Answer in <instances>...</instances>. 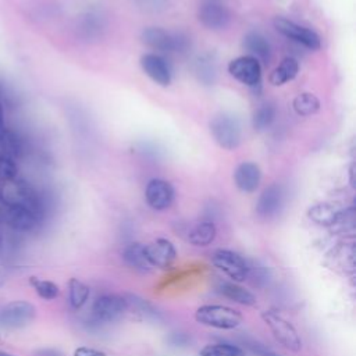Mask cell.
Wrapping results in <instances>:
<instances>
[{
	"label": "cell",
	"mask_w": 356,
	"mask_h": 356,
	"mask_svg": "<svg viewBox=\"0 0 356 356\" xmlns=\"http://www.w3.org/2000/svg\"><path fill=\"white\" fill-rule=\"evenodd\" d=\"M210 134L216 143L227 150H234L242 139V127L238 117L231 113H218L209 122Z\"/></svg>",
	"instance_id": "6da1fadb"
},
{
	"label": "cell",
	"mask_w": 356,
	"mask_h": 356,
	"mask_svg": "<svg viewBox=\"0 0 356 356\" xmlns=\"http://www.w3.org/2000/svg\"><path fill=\"white\" fill-rule=\"evenodd\" d=\"M0 199L7 206H22L43 217V204L36 191L22 181H7L0 189Z\"/></svg>",
	"instance_id": "7a4b0ae2"
},
{
	"label": "cell",
	"mask_w": 356,
	"mask_h": 356,
	"mask_svg": "<svg viewBox=\"0 0 356 356\" xmlns=\"http://www.w3.org/2000/svg\"><path fill=\"white\" fill-rule=\"evenodd\" d=\"M195 320L199 324L218 328L234 330L241 325L243 316L241 312L222 305H203L195 312Z\"/></svg>",
	"instance_id": "3957f363"
},
{
	"label": "cell",
	"mask_w": 356,
	"mask_h": 356,
	"mask_svg": "<svg viewBox=\"0 0 356 356\" xmlns=\"http://www.w3.org/2000/svg\"><path fill=\"white\" fill-rule=\"evenodd\" d=\"M140 39L146 46L159 51L181 53L188 47V38L185 35L170 32L159 26L145 28L140 33Z\"/></svg>",
	"instance_id": "277c9868"
},
{
	"label": "cell",
	"mask_w": 356,
	"mask_h": 356,
	"mask_svg": "<svg viewBox=\"0 0 356 356\" xmlns=\"http://www.w3.org/2000/svg\"><path fill=\"white\" fill-rule=\"evenodd\" d=\"M261 318L266 325L273 332L274 338L286 349L292 352H298L302 348V339L296 331V328L281 314L273 310L261 312Z\"/></svg>",
	"instance_id": "5b68a950"
},
{
	"label": "cell",
	"mask_w": 356,
	"mask_h": 356,
	"mask_svg": "<svg viewBox=\"0 0 356 356\" xmlns=\"http://www.w3.org/2000/svg\"><path fill=\"white\" fill-rule=\"evenodd\" d=\"M211 263L234 282H242L250 274V266L248 261L239 253L228 249L216 250L211 256Z\"/></svg>",
	"instance_id": "8992f818"
},
{
	"label": "cell",
	"mask_w": 356,
	"mask_h": 356,
	"mask_svg": "<svg viewBox=\"0 0 356 356\" xmlns=\"http://www.w3.org/2000/svg\"><path fill=\"white\" fill-rule=\"evenodd\" d=\"M36 316V309L31 302L13 300L0 309V325L7 330H18L29 325Z\"/></svg>",
	"instance_id": "52a82bcc"
},
{
	"label": "cell",
	"mask_w": 356,
	"mask_h": 356,
	"mask_svg": "<svg viewBox=\"0 0 356 356\" xmlns=\"http://www.w3.org/2000/svg\"><path fill=\"white\" fill-rule=\"evenodd\" d=\"M129 309V303L122 295H102L99 296L92 306V318L97 324L111 323L118 320L127 310Z\"/></svg>",
	"instance_id": "ba28073f"
},
{
	"label": "cell",
	"mask_w": 356,
	"mask_h": 356,
	"mask_svg": "<svg viewBox=\"0 0 356 356\" xmlns=\"http://www.w3.org/2000/svg\"><path fill=\"white\" fill-rule=\"evenodd\" d=\"M274 26L285 38H288L310 50H317L321 46V39L313 29L302 26L285 17H275Z\"/></svg>",
	"instance_id": "9c48e42d"
},
{
	"label": "cell",
	"mask_w": 356,
	"mask_h": 356,
	"mask_svg": "<svg viewBox=\"0 0 356 356\" xmlns=\"http://www.w3.org/2000/svg\"><path fill=\"white\" fill-rule=\"evenodd\" d=\"M228 72L236 81L250 88L259 85L261 79V65L254 57L249 54L231 60L228 64Z\"/></svg>",
	"instance_id": "30bf717a"
},
{
	"label": "cell",
	"mask_w": 356,
	"mask_h": 356,
	"mask_svg": "<svg viewBox=\"0 0 356 356\" xmlns=\"http://www.w3.org/2000/svg\"><path fill=\"white\" fill-rule=\"evenodd\" d=\"M145 257L150 267L167 270L177 259V250L171 241L165 238H157L156 241L143 245Z\"/></svg>",
	"instance_id": "8fae6325"
},
{
	"label": "cell",
	"mask_w": 356,
	"mask_h": 356,
	"mask_svg": "<svg viewBox=\"0 0 356 356\" xmlns=\"http://www.w3.org/2000/svg\"><path fill=\"white\" fill-rule=\"evenodd\" d=\"M197 19L207 29L220 31L229 24L231 13L220 1L206 0L197 8Z\"/></svg>",
	"instance_id": "7c38bea8"
},
{
	"label": "cell",
	"mask_w": 356,
	"mask_h": 356,
	"mask_svg": "<svg viewBox=\"0 0 356 356\" xmlns=\"http://www.w3.org/2000/svg\"><path fill=\"white\" fill-rule=\"evenodd\" d=\"M145 197L152 209L165 210L172 204L175 192L168 181L161 178H153L146 185Z\"/></svg>",
	"instance_id": "4fadbf2b"
},
{
	"label": "cell",
	"mask_w": 356,
	"mask_h": 356,
	"mask_svg": "<svg viewBox=\"0 0 356 356\" xmlns=\"http://www.w3.org/2000/svg\"><path fill=\"white\" fill-rule=\"evenodd\" d=\"M42 218L26 207L7 206L4 224L14 232H31L33 231Z\"/></svg>",
	"instance_id": "5bb4252c"
},
{
	"label": "cell",
	"mask_w": 356,
	"mask_h": 356,
	"mask_svg": "<svg viewBox=\"0 0 356 356\" xmlns=\"http://www.w3.org/2000/svg\"><path fill=\"white\" fill-rule=\"evenodd\" d=\"M140 67L143 72L157 85L168 86L171 83V70L161 56L156 53L143 54L140 57Z\"/></svg>",
	"instance_id": "9a60e30c"
},
{
	"label": "cell",
	"mask_w": 356,
	"mask_h": 356,
	"mask_svg": "<svg viewBox=\"0 0 356 356\" xmlns=\"http://www.w3.org/2000/svg\"><path fill=\"white\" fill-rule=\"evenodd\" d=\"M284 204V191L278 184L268 185L256 203V213L263 218H271L277 216Z\"/></svg>",
	"instance_id": "2e32d148"
},
{
	"label": "cell",
	"mask_w": 356,
	"mask_h": 356,
	"mask_svg": "<svg viewBox=\"0 0 356 356\" xmlns=\"http://www.w3.org/2000/svg\"><path fill=\"white\" fill-rule=\"evenodd\" d=\"M234 181L238 189L242 192H254L261 181V171L256 163L243 161L241 163L234 172Z\"/></svg>",
	"instance_id": "e0dca14e"
},
{
	"label": "cell",
	"mask_w": 356,
	"mask_h": 356,
	"mask_svg": "<svg viewBox=\"0 0 356 356\" xmlns=\"http://www.w3.org/2000/svg\"><path fill=\"white\" fill-rule=\"evenodd\" d=\"M242 46L248 50L249 56L254 57L259 63L267 64L271 58V46L264 35L257 31H250L243 36Z\"/></svg>",
	"instance_id": "ac0fdd59"
},
{
	"label": "cell",
	"mask_w": 356,
	"mask_h": 356,
	"mask_svg": "<svg viewBox=\"0 0 356 356\" xmlns=\"http://www.w3.org/2000/svg\"><path fill=\"white\" fill-rule=\"evenodd\" d=\"M218 292L228 298L229 300H234L239 305H245V306H253L256 303V296L245 289L243 286L238 285V282H228V281H222L218 284Z\"/></svg>",
	"instance_id": "d6986e66"
},
{
	"label": "cell",
	"mask_w": 356,
	"mask_h": 356,
	"mask_svg": "<svg viewBox=\"0 0 356 356\" xmlns=\"http://www.w3.org/2000/svg\"><path fill=\"white\" fill-rule=\"evenodd\" d=\"M299 71V64L292 57H285L270 74V83L274 86H281L288 81H292Z\"/></svg>",
	"instance_id": "ffe728a7"
},
{
	"label": "cell",
	"mask_w": 356,
	"mask_h": 356,
	"mask_svg": "<svg viewBox=\"0 0 356 356\" xmlns=\"http://www.w3.org/2000/svg\"><path fill=\"white\" fill-rule=\"evenodd\" d=\"M217 229L211 221L197 222L188 232V242L195 246H207L216 238Z\"/></svg>",
	"instance_id": "44dd1931"
},
{
	"label": "cell",
	"mask_w": 356,
	"mask_h": 356,
	"mask_svg": "<svg viewBox=\"0 0 356 356\" xmlns=\"http://www.w3.org/2000/svg\"><path fill=\"white\" fill-rule=\"evenodd\" d=\"M309 217L318 225H332L339 218V211L330 203H318L309 209Z\"/></svg>",
	"instance_id": "7402d4cb"
},
{
	"label": "cell",
	"mask_w": 356,
	"mask_h": 356,
	"mask_svg": "<svg viewBox=\"0 0 356 356\" xmlns=\"http://www.w3.org/2000/svg\"><path fill=\"white\" fill-rule=\"evenodd\" d=\"M124 260L127 261V264H129L131 267L140 270V271H147L150 268L146 257H145V252H143V245L139 242H134L129 243L122 253Z\"/></svg>",
	"instance_id": "603a6c76"
},
{
	"label": "cell",
	"mask_w": 356,
	"mask_h": 356,
	"mask_svg": "<svg viewBox=\"0 0 356 356\" xmlns=\"http://www.w3.org/2000/svg\"><path fill=\"white\" fill-rule=\"evenodd\" d=\"M89 293H90V289L89 286L79 281L78 278H71L70 282H68V302H70V306L75 310L81 309L88 298H89Z\"/></svg>",
	"instance_id": "cb8c5ba5"
},
{
	"label": "cell",
	"mask_w": 356,
	"mask_h": 356,
	"mask_svg": "<svg viewBox=\"0 0 356 356\" xmlns=\"http://www.w3.org/2000/svg\"><path fill=\"white\" fill-rule=\"evenodd\" d=\"M292 107H293V110L298 115H312V114L318 111L320 100L316 95L309 93V92H303V93H299L293 99Z\"/></svg>",
	"instance_id": "d4e9b609"
},
{
	"label": "cell",
	"mask_w": 356,
	"mask_h": 356,
	"mask_svg": "<svg viewBox=\"0 0 356 356\" xmlns=\"http://www.w3.org/2000/svg\"><path fill=\"white\" fill-rule=\"evenodd\" d=\"M199 356H246V352L232 343H209L199 350Z\"/></svg>",
	"instance_id": "484cf974"
},
{
	"label": "cell",
	"mask_w": 356,
	"mask_h": 356,
	"mask_svg": "<svg viewBox=\"0 0 356 356\" xmlns=\"http://www.w3.org/2000/svg\"><path fill=\"white\" fill-rule=\"evenodd\" d=\"M195 72L199 78L206 85H213L216 78H217V65L216 61L210 56H202L196 60L195 64Z\"/></svg>",
	"instance_id": "4316f807"
},
{
	"label": "cell",
	"mask_w": 356,
	"mask_h": 356,
	"mask_svg": "<svg viewBox=\"0 0 356 356\" xmlns=\"http://www.w3.org/2000/svg\"><path fill=\"white\" fill-rule=\"evenodd\" d=\"M275 120V107L273 104H261L257 107V110L253 113L252 125L256 131H266L271 127V124Z\"/></svg>",
	"instance_id": "83f0119b"
},
{
	"label": "cell",
	"mask_w": 356,
	"mask_h": 356,
	"mask_svg": "<svg viewBox=\"0 0 356 356\" xmlns=\"http://www.w3.org/2000/svg\"><path fill=\"white\" fill-rule=\"evenodd\" d=\"M31 285L33 286L35 292L44 300H53L60 293L58 286L53 281H49V280H39L36 277H32Z\"/></svg>",
	"instance_id": "f1b7e54d"
},
{
	"label": "cell",
	"mask_w": 356,
	"mask_h": 356,
	"mask_svg": "<svg viewBox=\"0 0 356 356\" xmlns=\"http://www.w3.org/2000/svg\"><path fill=\"white\" fill-rule=\"evenodd\" d=\"M17 245H18L17 236L13 235L10 231H6L4 228H1V224H0V256L11 254L15 250Z\"/></svg>",
	"instance_id": "f546056e"
},
{
	"label": "cell",
	"mask_w": 356,
	"mask_h": 356,
	"mask_svg": "<svg viewBox=\"0 0 356 356\" xmlns=\"http://www.w3.org/2000/svg\"><path fill=\"white\" fill-rule=\"evenodd\" d=\"M17 175V165L8 156H0V179H14Z\"/></svg>",
	"instance_id": "4dcf8cb0"
},
{
	"label": "cell",
	"mask_w": 356,
	"mask_h": 356,
	"mask_svg": "<svg viewBox=\"0 0 356 356\" xmlns=\"http://www.w3.org/2000/svg\"><path fill=\"white\" fill-rule=\"evenodd\" d=\"M243 343H245V346H246L254 356H282V355L274 352L273 349L267 348L266 345H263V343L259 342V341L246 339Z\"/></svg>",
	"instance_id": "1f68e13d"
},
{
	"label": "cell",
	"mask_w": 356,
	"mask_h": 356,
	"mask_svg": "<svg viewBox=\"0 0 356 356\" xmlns=\"http://www.w3.org/2000/svg\"><path fill=\"white\" fill-rule=\"evenodd\" d=\"M72 356H106V353L99 349L89 348V346H79L74 350Z\"/></svg>",
	"instance_id": "d6a6232c"
},
{
	"label": "cell",
	"mask_w": 356,
	"mask_h": 356,
	"mask_svg": "<svg viewBox=\"0 0 356 356\" xmlns=\"http://www.w3.org/2000/svg\"><path fill=\"white\" fill-rule=\"evenodd\" d=\"M32 356H64V353L56 348H40L36 349Z\"/></svg>",
	"instance_id": "836d02e7"
},
{
	"label": "cell",
	"mask_w": 356,
	"mask_h": 356,
	"mask_svg": "<svg viewBox=\"0 0 356 356\" xmlns=\"http://www.w3.org/2000/svg\"><path fill=\"white\" fill-rule=\"evenodd\" d=\"M170 343L171 345H175V346H184V345H186L188 343V341H189V338H188V335H185V334H182V332H174L171 337H170Z\"/></svg>",
	"instance_id": "e575fe53"
},
{
	"label": "cell",
	"mask_w": 356,
	"mask_h": 356,
	"mask_svg": "<svg viewBox=\"0 0 356 356\" xmlns=\"http://www.w3.org/2000/svg\"><path fill=\"white\" fill-rule=\"evenodd\" d=\"M6 210L7 204L0 199V224H4V217H6Z\"/></svg>",
	"instance_id": "d590c367"
},
{
	"label": "cell",
	"mask_w": 356,
	"mask_h": 356,
	"mask_svg": "<svg viewBox=\"0 0 356 356\" xmlns=\"http://www.w3.org/2000/svg\"><path fill=\"white\" fill-rule=\"evenodd\" d=\"M0 356H15V355L8 353V352H4V350H0Z\"/></svg>",
	"instance_id": "8d00e7d4"
},
{
	"label": "cell",
	"mask_w": 356,
	"mask_h": 356,
	"mask_svg": "<svg viewBox=\"0 0 356 356\" xmlns=\"http://www.w3.org/2000/svg\"><path fill=\"white\" fill-rule=\"evenodd\" d=\"M1 122H3V110L0 107V127H1Z\"/></svg>",
	"instance_id": "74e56055"
},
{
	"label": "cell",
	"mask_w": 356,
	"mask_h": 356,
	"mask_svg": "<svg viewBox=\"0 0 356 356\" xmlns=\"http://www.w3.org/2000/svg\"><path fill=\"white\" fill-rule=\"evenodd\" d=\"M1 282H3V277L0 275V285H1Z\"/></svg>",
	"instance_id": "f35d334b"
}]
</instances>
